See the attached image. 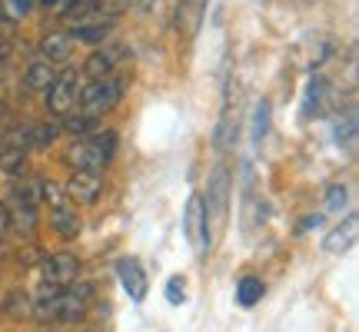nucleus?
<instances>
[{
  "label": "nucleus",
  "instance_id": "obj_1",
  "mask_svg": "<svg viewBox=\"0 0 359 332\" xmlns=\"http://www.w3.org/2000/svg\"><path fill=\"white\" fill-rule=\"evenodd\" d=\"M116 150V133L114 130H103V133H93V137H77V140L67 146L64 160L74 170H87V173H100L103 166L110 163V156Z\"/></svg>",
  "mask_w": 359,
  "mask_h": 332
},
{
  "label": "nucleus",
  "instance_id": "obj_2",
  "mask_svg": "<svg viewBox=\"0 0 359 332\" xmlns=\"http://www.w3.org/2000/svg\"><path fill=\"white\" fill-rule=\"evenodd\" d=\"M120 97H123V77H100V80H90L87 87H80V106H83V113L87 116H103L110 113L116 103H120Z\"/></svg>",
  "mask_w": 359,
  "mask_h": 332
},
{
  "label": "nucleus",
  "instance_id": "obj_3",
  "mask_svg": "<svg viewBox=\"0 0 359 332\" xmlns=\"http://www.w3.org/2000/svg\"><path fill=\"white\" fill-rule=\"evenodd\" d=\"M183 230H187V240L196 249V256H206V249H213V236H210V219H206V206L203 196L193 193L187 200V209H183Z\"/></svg>",
  "mask_w": 359,
  "mask_h": 332
},
{
  "label": "nucleus",
  "instance_id": "obj_4",
  "mask_svg": "<svg viewBox=\"0 0 359 332\" xmlns=\"http://www.w3.org/2000/svg\"><path fill=\"white\" fill-rule=\"evenodd\" d=\"M80 100V77L74 70H64V74H57L53 83L47 87V110L53 116H60L64 120L67 113H74V106Z\"/></svg>",
  "mask_w": 359,
  "mask_h": 332
},
{
  "label": "nucleus",
  "instance_id": "obj_5",
  "mask_svg": "<svg viewBox=\"0 0 359 332\" xmlns=\"http://www.w3.org/2000/svg\"><path fill=\"white\" fill-rule=\"evenodd\" d=\"M226 203H230V170L219 166L210 177V200H203L206 219H213L217 230H223V223H226Z\"/></svg>",
  "mask_w": 359,
  "mask_h": 332
},
{
  "label": "nucleus",
  "instance_id": "obj_6",
  "mask_svg": "<svg viewBox=\"0 0 359 332\" xmlns=\"http://www.w3.org/2000/svg\"><path fill=\"white\" fill-rule=\"evenodd\" d=\"M64 193H67V200H70V203H77V206H90V203H97V200H100V193H103L100 173L74 170V177L67 179Z\"/></svg>",
  "mask_w": 359,
  "mask_h": 332
},
{
  "label": "nucleus",
  "instance_id": "obj_7",
  "mask_svg": "<svg viewBox=\"0 0 359 332\" xmlns=\"http://www.w3.org/2000/svg\"><path fill=\"white\" fill-rule=\"evenodd\" d=\"M114 17H107V13H87V17H80V20H74V30H70V40L74 43H103L107 40V34L114 30Z\"/></svg>",
  "mask_w": 359,
  "mask_h": 332
},
{
  "label": "nucleus",
  "instance_id": "obj_8",
  "mask_svg": "<svg viewBox=\"0 0 359 332\" xmlns=\"http://www.w3.org/2000/svg\"><path fill=\"white\" fill-rule=\"evenodd\" d=\"M116 276H120V286H123V293L133 299V303H143L147 299V289H150V282H147V272H143L140 259H120L116 263Z\"/></svg>",
  "mask_w": 359,
  "mask_h": 332
},
{
  "label": "nucleus",
  "instance_id": "obj_9",
  "mask_svg": "<svg viewBox=\"0 0 359 332\" xmlns=\"http://www.w3.org/2000/svg\"><path fill=\"white\" fill-rule=\"evenodd\" d=\"M90 289L87 282H80V286H70V289H60V299H57V319L60 322H77L90 306Z\"/></svg>",
  "mask_w": 359,
  "mask_h": 332
},
{
  "label": "nucleus",
  "instance_id": "obj_10",
  "mask_svg": "<svg viewBox=\"0 0 359 332\" xmlns=\"http://www.w3.org/2000/svg\"><path fill=\"white\" fill-rule=\"evenodd\" d=\"M77 272H80V259L74 253H53L40 263V276H43V282L64 286V282L77 279Z\"/></svg>",
  "mask_w": 359,
  "mask_h": 332
},
{
  "label": "nucleus",
  "instance_id": "obj_11",
  "mask_svg": "<svg viewBox=\"0 0 359 332\" xmlns=\"http://www.w3.org/2000/svg\"><path fill=\"white\" fill-rule=\"evenodd\" d=\"M120 57H123V47H103V50L90 53L87 64H83V74L90 80H100V77H110L120 64Z\"/></svg>",
  "mask_w": 359,
  "mask_h": 332
},
{
  "label": "nucleus",
  "instance_id": "obj_12",
  "mask_svg": "<svg viewBox=\"0 0 359 332\" xmlns=\"http://www.w3.org/2000/svg\"><path fill=\"white\" fill-rule=\"evenodd\" d=\"M236 130H240V116H236V103H233V90L223 100V113H219L217 123V146L219 150H230L233 140H236Z\"/></svg>",
  "mask_w": 359,
  "mask_h": 332
},
{
  "label": "nucleus",
  "instance_id": "obj_13",
  "mask_svg": "<svg viewBox=\"0 0 359 332\" xmlns=\"http://www.w3.org/2000/svg\"><path fill=\"white\" fill-rule=\"evenodd\" d=\"M206 4L210 0H180V30L187 34V40H193L200 34L206 17Z\"/></svg>",
  "mask_w": 359,
  "mask_h": 332
},
{
  "label": "nucleus",
  "instance_id": "obj_14",
  "mask_svg": "<svg viewBox=\"0 0 359 332\" xmlns=\"http://www.w3.org/2000/svg\"><path fill=\"white\" fill-rule=\"evenodd\" d=\"M40 60H47V64H60V60H70V53H74V40L70 34H47V37L40 40Z\"/></svg>",
  "mask_w": 359,
  "mask_h": 332
},
{
  "label": "nucleus",
  "instance_id": "obj_15",
  "mask_svg": "<svg viewBox=\"0 0 359 332\" xmlns=\"http://www.w3.org/2000/svg\"><path fill=\"white\" fill-rule=\"evenodd\" d=\"M356 230H359L356 216H346V223H339V226L323 240V249H326V253H346L349 246L356 243Z\"/></svg>",
  "mask_w": 359,
  "mask_h": 332
},
{
  "label": "nucleus",
  "instance_id": "obj_16",
  "mask_svg": "<svg viewBox=\"0 0 359 332\" xmlns=\"http://www.w3.org/2000/svg\"><path fill=\"white\" fill-rule=\"evenodd\" d=\"M50 226L60 233L64 240H74V236L80 233V216H77V209H74L70 203L50 206Z\"/></svg>",
  "mask_w": 359,
  "mask_h": 332
},
{
  "label": "nucleus",
  "instance_id": "obj_17",
  "mask_svg": "<svg viewBox=\"0 0 359 332\" xmlns=\"http://www.w3.org/2000/svg\"><path fill=\"white\" fill-rule=\"evenodd\" d=\"M53 64H47V60H34V64L27 67V74H24V83L30 93H47V87L53 83Z\"/></svg>",
  "mask_w": 359,
  "mask_h": 332
},
{
  "label": "nucleus",
  "instance_id": "obj_18",
  "mask_svg": "<svg viewBox=\"0 0 359 332\" xmlns=\"http://www.w3.org/2000/svg\"><path fill=\"white\" fill-rule=\"evenodd\" d=\"M4 312H7L11 319H24V316H30V312H34V296L24 293V289L7 293V299H4Z\"/></svg>",
  "mask_w": 359,
  "mask_h": 332
},
{
  "label": "nucleus",
  "instance_id": "obj_19",
  "mask_svg": "<svg viewBox=\"0 0 359 332\" xmlns=\"http://www.w3.org/2000/svg\"><path fill=\"white\" fill-rule=\"evenodd\" d=\"M259 299H263V282H259L257 276H243V279L236 282V303L243 309L257 306Z\"/></svg>",
  "mask_w": 359,
  "mask_h": 332
},
{
  "label": "nucleus",
  "instance_id": "obj_20",
  "mask_svg": "<svg viewBox=\"0 0 359 332\" xmlns=\"http://www.w3.org/2000/svg\"><path fill=\"white\" fill-rule=\"evenodd\" d=\"M13 193H17V206H30V209L43 200V186H40L37 179H27V183H20Z\"/></svg>",
  "mask_w": 359,
  "mask_h": 332
},
{
  "label": "nucleus",
  "instance_id": "obj_21",
  "mask_svg": "<svg viewBox=\"0 0 359 332\" xmlns=\"http://www.w3.org/2000/svg\"><path fill=\"white\" fill-rule=\"evenodd\" d=\"M11 226L17 233H27V236H30V233L37 230V216H34V209H30V206H17V209L11 213Z\"/></svg>",
  "mask_w": 359,
  "mask_h": 332
},
{
  "label": "nucleus",
  "instance_id": "obj_22",
  "mask_svg": "<svg viewBox=\"0 0 359 332\" xmlns=\"http://www.w3.org/2000/svg\"><path fill=\"white\" fill-rule=\"evenodd\" d=\"M323 93H326V83H323L320 77H316V80H309L306 97H303V113H306V116H313V110H320Z\"/></svg>",
  "mask_w": 359,
  "mask_h": 332
},
{
  "label": "nucleus",
  "instance_id": "obj_23",
  "mask_svg": "<svg viewBox=\"0 0 359 332\" xmlns=\"http://www.w3.org/2000/svg\"><path fill=\"white\" fill-rule=\"evenodd\" d=\"M93 7H97V0H64L60 17H67V20H80V17L93 13Z\"/></svg>",
  "mask_w": 359,
  "mask_h": 332
},
{
  "label": "nucleus",
  "instance_id": "obj_24",
  "mask_svg": "<svg viewBox=\"0 0 359 332\" xmlns=\"http://www.w3.org/2000/svg\"><path fill=\"white\" fill-rule=\"evenodd\" d=\"M266 130H269V100H259L257 113H253V143H263Z\"/></svg>",
  "mask_w": 359,
  "mask_h": 332
},
{
  "label": "nucleus",
  "instance_id": "obj_25",
  "mask_svg": "<svg viewBox=\"0 0 359 332\" xmlns=\"http://www.w3.org/2000/svg\"><path fill=\"white\" fill-rule=\"evenodd\" d=\"M0 170H7V173H13V177H20L27 170V156H24V150H7V153L0 156Z\"/></svg>",
  "mask_w": 359,
  "mask_h": 332
},
{
  "label": "nucleus",
  "instance_id": "obj_26",
  "mask_svg": "<svg viewBox=\"0 0 359 332\" xmlns=\"http://www.w3.org/2000/svg\"><path fill=\"white\" fill-rule=\"evenodd\" d=\"M40 186H43V200L50 206H64V203H70L67 200V193H64V186H57L53 179H40Z\"/></svg>",
  "mask_w": 359,
  "mask_h": 332
},
{
  "label": "nucleus",
  "instance_id": "obj_27",
  "mask_svg": "<svg viewBox=\"0 0 359 332\" xmlns=\"http://www.w3.org/2000/svg\"><path fill=\"white\" fill-rule=\"evenodd\" d=\"M60 137V127H30V143L34 146H50Z\"/></svg>",
  "mask_w": 359,
  "mask_h": 332
},
{
  "label": "nucleus",
  "instance_id": "obj_28",
  "mask_svg": "<svg viewBox=\"0 0 359 332\" xmlns=\"http://www.w3.org/2000/svg\"><path fill=\"white\" fill-rule=\"evenodd\" d=\"M64 127L74 133V137H83L90 127H93V116H87V113H80V116H74V113H67L64 116Z\"/></svg>",
  "mask_w": 359,
  "mask_h": 332
},
{
  "label": "nucleus",
  "instance_id": "obj_29",
  "mask_svg": "<svg viewBox=\"0 0 359 332\" xmlns=\"http://www.w3.org/2000/svg\"><path fill=\"white\" fill-rule=\"evenodd\" d=\"M346 200H349V190H346V186H339V183L326 190V206H330V209H343V206H346Z\"/></svg>",
  "mask_w": 359,
  "mask_h": 332
},
{
  "label": "nucleus",
  "instance_id": "obj_30",
  "mask_svg": "<svg viewBox=\"0 0 359 332\" xmlns=\"http://www.w3.org/2000/svg\"><path fill=\"white\" fill-rule=\"evenodd\" d=\"M167 299H170V306H183V299H187V286H183L180 276H173V279L167 282Z\"/></svg>",
  "mask_w": 359,
  "mask_h": 332
},
{
  "label": "nucleus",
  "instance_id": "obj_31",
  "mask_svg": "<svg viewBox=\"0 0 359 332\" xmlns=\"http://www.w3.org/2000/svg\"><path fill=\"white\" fill-rule=\"evenodd\" d=\"M336 137H339V143L353 146V140H356V116L349 113V116H346V123H336Z\"/></svg>",
  "mask_w": 359,
  "mask_h": 332
},
{
  "label": "nucleus",
  "instance_id": "obj_32",
  "mask_svg": "<svg viewBox=\"0 0 359 332\" xmlns=\"http://www.w3.org/2000/svg\"><path fill=\"white\" fill-rule=\"evenodd\" d=\"M4 4H7V11H11L13 17H27L30 7H34V0H4Z\"/></svg>",
  "mask_w": 359,
  "mask_h": 332
},
{
  "label": "nucleus",
  "instance_id": "obj_33",
  "mask_svg": "<svg viewBox=\"0 0 359 332\" xmlns=\"http://www.w3.org/2000/svg\"><path fill=\"white\" fill-rule=\"evenodd\" d=\"M123 7H127V11L147 13V11H154V7H156V0H123Z\"/></svg>",
  "mask_w": 359,
  "mask_h": 332
},
{
  "label": "nucleus",
  "instance_id": "obj_34",
  "mask_svg": "<svg viewBox=\"0 0 359 332\" xmlns=\"http://www.w3.org/2000/svg\"><path fill=\"white\" fill-rule=\"evenodd\" d=\"M7 230H11V209H7V206L0 203V240L7 236Z\"/></svg>",
  "mask_w": 359,
  "mask_h": 332
},
{
  "label": "nucleus",
  "instance_id": "obj_35",
  "mask_svg": "<svg viewBox=\"0 0 359 332\" xmlns=\"http://www.w3.org/2000/svg\"><path fill=\"white\" fill-rule=\"evenodd\" d=\"M7 53H11L7 50V43H0V64H7Z\"/></svg>",
  "mask_w": 359,
  "mask_h": 332
},
{
  "label": "nucleus",
  "instance_id": "obj_36",
  "mask_svg": "<svg viewBox=\"0 0 359 332\" xmlns=\"http://www.w3.org/2000/svg\"><path fill=\"white\" fill-rule=\"evenodd\" d=\"M43 4H47V7H53V4H60V0H43Z\"/></svg>",
  "mask_w": 359,
  "mask_h": 332
}]
</instances>
